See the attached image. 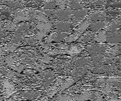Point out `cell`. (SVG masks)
Segmentation results:
<instances>
[{
  "label": "cell",
  "mask_w": 121,
  "mask_h": 101,
  "mask_svg": "<svg viewBox=\"0 0 121 101\" xmlns=\"http://www.w3.org/2000/svg\"><path fill=\"white\" fill-rule=\"evenodd\" d=\"M55 27L62 31H68L72 27V23L70 21L58 22V23L55 24Z\"/></svg>",
  "instance_id": "9c48e42d"
},
{
  "label": "cell",
  "mask_w": 121,
  "mask_h": 101,
  "mask_svg": "<svg viewBox=\"0 0 121 101\" xmlns=\"http://www.w3.org/2000/svg\"><path fill=\"white\" fill-rule=\"evenodd\" d=\"M113 74H114L115 76H120V77H121V70H119V71H116V72L113 73Z\"/></svg>",
  "instance_id": "ffe728a7"
},
{
  "label": "cell",
  "mask_w": 121,
  "mask_h": 101,
  "mask_svg": "<svg viewBox=\"0 0 121 101\" xmlns=\"http://www.w3.org/2000/svg\"><path fill=\"white\" fill-rule=\"evenodd\" d=\"M91 21L89 20H84V21H82V23L79 25V27L77 29V32H80V33H82L83 32H85L86 30V29L88 28L89 26H91Z\"/></svg>",
  "instance_id": "5bb4252c"
},
{
  "label": "cell",
  "mask_w": 121,
  "mask_h": 101,
  "mask_svg": "<svg viewBox=\"0 0 121 101\" xmlns=\"http://www.w3.org/2000/svg\"><path fill=\"white\" fill-rule=\"evenodd\" d=\"M94 36L95 35L93 34L92 32H87L86 34L83 36L82 38L79 40V42H81V43H86V42H88V41L90 39H92L94 38Z\"/></svg>",
  "instance_id": "e0dca14e"
},
{
  "label": "cell",
  "mask_w": 121,
  "mask_h": 101,
  "mask_svg": "<svg viewBox=\"0 0 121 101\" xmlns=\"http://www.w3.org/2000/svg\"><path fill=\"white\" fill-rule=\"evenodd\" d=\"M101 91L103 92L104 93H111V85H106L105 86H103L101 87Z\"/></svg>",
  "instance_id": "d6986e66"
},
{
  "label": "cell",
  "mask_w": 121,
  "mask_h": 101,
  "mask_svg": "<svg viewBox=\"0 0 121 101\" xmlns=\"http://www.w3.org/2000/svg\"><path fill=\"white\" fill-rule=\"evenodd\" d=\"M87 71H88L87 66H79L73 69V71L71 72V76H74V78H79L83 75H85Z\"/></svg>",
  "instance_id": "8992f818"
},
{
  "label": "cell",
  "mask_w": 121,
  "mask_h": 101,
  "mask_svg": "<svg viewBox=\"0 0 121 101\" xmlns=\"http://www.w3.org/2000/svg\"><path fill=\"white\" fill-rule=\"evenodd\" d=\"M82 50V48H81L78 44H72V45L70 46V48L67 51V54H70L71 57H73V55L80 53Z\"/></svg>",
  "instance_id": "7c38bea8"
},
{
  "label": "cell",
  "mask_w": 121,
  "mask_h": 101,
  "mask_svg": "<svg viewBox=\"0 0 121 101\" xmlns=\"http://www.w3.org/2000/svg\"><path fill=\"white\" fill-rule=\"evenodd\" d=\"M110 23L109 20H103V21H96L94 22L93 24H91L90 26V29L92 30L93 32H96L99 30L101 28L105 27L106 25H108Z\"/></svg>",
  "instance_id": "52a82bcc"
},
{
  "label": "cell",
  "mask_w": 121,
  "mask_h": 101,
  "mask_svg": "<svg viewBox=\"0 0 121 101\" xmlns=\"http://www.w3.org/2000/svg\"><path fill=\"white\" fill-rule=\"evenodd\" d=\"M79 78H68V79L63 81L61 83V85H60V87L58 88V91L60 92L62 91H64L66 88H68L69 87H70V86L72 85H73L75 82L79 79Z\"/></svg>",
  "instance_id": "5b68a950"
},
{
  "label": "cell",
  "mask_w": 121,
  "mask_h": 101,
  "mask_svg": "<svg viewBox=\"0 0 121 101\" xmlns=\"http://www.w3.org/2000/svg\"><path fill=\"white\" fill-rule=\"evenodd\" d=\"M92 95V92L86 91L83 92L80 94H73V95H64L60 94L58 96L55 101H86L90 100Z\"/></svg>",
  "instance_id": "6da1fadb"
},
{
  "label": "cell",
  "mask_w": 121,
  "mask_h": 101,
  "mask_svg": "<svg viewBox=\"0 0 121 101\" xmlns=\"http://www.w3.org/2000/svg\"><path fill=\"white\" fill-rule=\"evenodd\" d=\"M87 12H88V9H86V8H82V9L75 11V12H73L74 18L77 20H82L83 17L86 16Z\"/></svg>",
  "instance_id": "8fae6325"
},
{
  "label": "cell",
  "mask_w": 121,
  "mask_h": 101,
  "mask_svg": "<svg viewBox=\"0 0 121 101\" xmlns=\"http://www.w3.org/2000/svg\"><path fill=\"white\" fill-rule=\"evenodd\" d=\"M73 14L72 10L69 8H59L57 10V14L59 17L60 20H69L70 17L71 16V14Z\"/></svg>",
  "instance_id": "277c9868"
},
{
  "label": "cell",
  "mask_w": 121,
  "mask_h": 101,
  "mask_svg": "<svg viewBox=\"0 0 121 101\" xmlns=\"http://www.w3.org/2000/svg\"><path fill=\"white\" fill-rule=\"evenodd\" d=\"M92 63L91 57H78L76 61V64L79 66H82Z\"/></svg>",
  "instance_id": "4fadbf2b"
},
{
  "label": "cell",
  "mask_w": 121,
  "mask_h": 101,
  "mask_svg": "<svg viewBox=\"0 0 121 101\" xmlns=\"http://www.w3.org/2000/svg\"><path fill=\"white\" fill-rule=\"evenodd\" d=\"M81 34L82 33L79 32H76L74 33H72V34H70L67 37L65 41L67 42H73V41H76L77 39H79V37L80 36Z\"/></svg>",
  "instance_id": "2e32d148"
},
{
  "label": "cell",
  "mask_w": 121,
  "mask_h": 101,
  "mask_svg": "<svg viewBox=\"0 0 121 101\" xmlns=\"http://www.w3.org/2000/svg\"><path fill=\"white\" fill-rule=\"evenodd\" d=\"M120 26H121V21L117 18L116 20H113L111 23H110L108 25V27H106V29H104V30L106 32H113L114 30H116V29H118L119 27H120Z\"/></svg>",
  "instance_id": "ba28073f"
},
{
  "label": "cell",
  "mask_w": 121,
  "mask_h": 101,
  "mask_svg": "<svg viewBox=\"0 0 121 101\" xmlns=\"http://www.w3.org/2000/svg\"><path fill=\"white\" fill-rule=\"evenodd\" d=\"M51 27H52V24H49V23H41V24H38V28L41 30H43L45 32H46L48 30L51 29Z\"/></svg>",
  "instance_id": "ac0fdd59"
},
{
  "label": "cell",
  "mask_w": 121,
  "mask_h": 101,
  "mask_svg": "<svg viewBox=\"0 0 121 101\" xmlns=\"http://www.w3.org/2000/svg\"><path fill=\"white\" fill-rule=\"evenodd\" d=\"M106 17V13L100 11H95L94 12L91 13L86 17L87 20L89 21H98V20H104Z\"/></svg>",
  "instance_id": "3957f363"
},
{
  "label": "cell",
  "mask_w": 121,
  "mask_h": 101,
  "mask_svg": "<svg viewBox=\"0 0 121 101\" xmlns=\"http://www.w3.org/2000/svg\"><path fill=\"white\" fill-rule=\"evenodd\" d=\"M107 48V44H93V45H88L86 47V49L91 55H97L101 54V53L106 50Z\"/></svg>",
  "instance_id": "7a4b0ae2"
},
{
  "label": "cell",
  "mask_w": 121,
  "mask_h": 101,
  "mask_svg": "<svg viewBox=\"0 0 121 101\" xmlns=\"http://www.w3.org/2000/svg\"><path fill=\"white\" fill-rule=\"evenodd\" d=\"M117 19L120 20L121 21V14H120V15H119V16H118V17H117Z\"/></svg>",
  "instance_id": "44dd1931"
},
{
  "label": "cell",
  "mask_w": 121,
  "mask_h": 101,
  "mask_svg": "<svg viewBox=\"0 0 121 101\" xmlns=\"http://www.w3.org/2000/svg\"><path fill=\"white\" fill-rule=\"evenodd\" d=\"M113 101H121V100H117V99H116L115 100H113Z\"/></svg>",
  "instance_id": "7402d4cb"
},
{
  "label": "cell",
  "mask_w": 121,
  "mask_h": 101,
  "mask_svg": "<svg viewBox=\"0 0 121 101\" xmlns=\"http://www.w3.org/2000/svg\"><path fill=\"white\" fill-rule=\"evenodd\" d=\"M68 6L70 7V8H73V9H82V8H83V6L82 4H80V2H74V1H69L67 2V4Z\"/></svg>",
  "instance_id": "9a60e30c"
},
{
  "label": "cell",
  "mask_w": 121,
  "mask_h": 101,
  "mask_svg": "<svg viewBox=\"0 0 121 101\" xmlns=\"http://www.w3.org/2000/svg\"></svg>",
  "instance_id": "603a6c76"
},
{
  "label": "cell",
  "mask_w": 121,
  "mask_h": 101,
  "mask_svg": "<svg viewBox=\"0 0 121 101\" xmlns=\"http://www.w3.org/2000/svg\"><path fill=\"white\" fill-rule=\"evenodd\" d=\"M107 32L105 30H101L98 32V34L95 35L94 39L99 43H104L107 42Z\"/></svg>",
  "instance_id": "30bf717a"
}]
</instances>
